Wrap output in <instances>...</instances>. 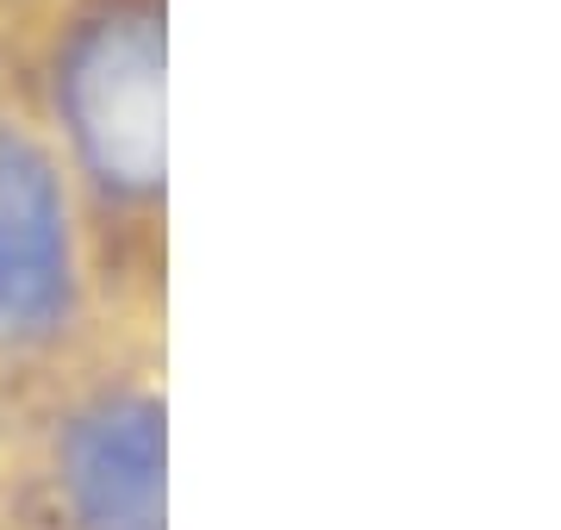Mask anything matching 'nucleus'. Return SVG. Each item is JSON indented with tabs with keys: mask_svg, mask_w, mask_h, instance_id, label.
Instances as JSON below:
<instances>
[{
	"mask_svg": "<svg viewBox=\"0 0 561 530\" xmlns=\"http://www.w3.org/2000/svg\"><path fill=\"white\" fill-rule=\"evenodd\" d=\"M62 113L88 169L113 194L162 182V20L157 7H106L62 57Z\"/></svg>",
	"mask_w": 561,
	"mask_h": 530,
	"instance_id": "f257e3e1",
	"label": "nucleus"
},
{
	"mask_svg": "<svg viewBox=\"0 0 561 530\" xmlns=\"http://www.w3.org/2000/svg\"><path fill=\"white\" fill-rule=\"evenodd\" d=\"M69 312V212L25 131L0 125V349L38 344Z\"/></svg>",
	"mask_w": 561,
	"mask_h": 530,
	"instance_id": "f03ea898",
	"label": "nucleus"
},
{
	"mask_svg": "<svg viewBox=\"0 0 561 530\" xmlns=\"http://www.w3.org/2000/svg\"><path fill=\"white\" fill-rule=\"evenodd\" d=\"M62 493L81 530H162V412L101 400L69 425Z\"/></svg>",
	"mask_w": 561,
	"mask_h": 530,
	"instance_id": "7ed1b4c3",
	"label": "nucleus"
}]
</instances>
